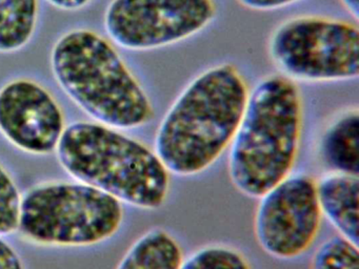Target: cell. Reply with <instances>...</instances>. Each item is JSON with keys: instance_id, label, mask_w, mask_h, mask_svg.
I'll return each instance as SVG.
<instances>
[{"instance_id": "obj_1", "label": "cell", "mask_w": 359, "mask_h": 269, "mask_svg": "<svg viewBox=\"0 0 359 269\" xmlns=\"http://www.w3.org/2000/svg\"><path fill=\"white\" fill-rule=\"evenodd\" d=\"M248 97L245 79L228 63L189 83L156 132L154 151L168 172L189 177L209 168L232 143Z\"/></svg>"}, {"instance_id": "obj_2", "label": "cell", "mask_w": 359, "mask_h": 269, "mask_svg": "<svg viewBox=\"0 0 359 269\" xmlns=\"http://www.w3.org/2000/svg\"><path fill=\"white\" fill-rule=\"evenodd\" d=\"M302 132V99L293 81L271 76L248 97L231 143L229 176L243 195L260 198L291 174Z\"/></svg>"}, {"instance_id": "obj_3", "label": "cell", "mask_w": 359, "mask_h": 269, "mask_svg": "<svg viewBox=\"0 0 359 269\" xmlns=\"http://www.w3.org/2000/svg\"><path fill=\"white\" fill-rule=\"evenodd\" d=\"M60 165L77 182L91 185L118 201L142 209L163 205L170 172L155 151L115 128L75 122L58 143Z\"/></svg>"}, {"instance_id": "obj_4", "label": "cell", "mask_w": 359, "mask_h": 269, "mask_svg": "<svg viewBox=\"0 0 359 269\" xmlns=\"http://www.w3.org/2000/svg\"><path fill=\"white\" fill-rule=\"evenodd\" d=\"M51 65L62 90L97 123L128 130L152 119L144 88L114 46L95 32L62 35L52 50Z\"/></svg>"}, {"instance_id": "obj_5", "label": "cell", "mask_w": 359, "mask_h": 269, "mask_svg": "<svg viewBox=\"0 0 359 269\" xmlns=\"http://www.w3.org/2000/svg\"><path fill=\"white\" fill-rule=\"evenodd\" d=\"M123 219L121 202L91 185L50 183L22 198L18 229L45 245H93L114 235Z\"/></svg>"}, {"instance_id": "obj_6", "label": "cell", "mask_w": 359, "mask_h": 269, "mask_svg": "<svg viewBox=\"0 0 359 269\" xmlns=\"http://www.w3.org/2000/svg\"><path fill=\"white\" fill-rule=\"evenodd\" d=\"M269 53L285 77L291 80L355 79L359 73L358 27L323 17H296L273 32Z\"/></svg>"}, {"instance_id": "obj_7", "label": "cell", "mask_w": 359, "mask_h": 269, "mask_svg": "<svg viewBox=\"0 0 359 269\" xmlns=\"http://www.w3.org/2000/svg\"><path fill=\"white\" fill-rule=\"evenodd\" d=\"M215 12L213 0H113L104 27L121 48L150 50L195 35Z\"/></svg>"}, {"instance_id": "obj_8", "label": "cell", "mask_w": 359, "mask_h": 269, "mask_svg": "<svg viewBox=\"0 0 359 269\" xmlns=\"http://www.w3.org/2000/svg\"><path fill=\"white\" fill-rule=\"evenodd\" d=\"M259 199L254 231L262 250L280 260L304 254L320 228L316 182L306 174H289Z\"/></svg>"}, {"instance_id": "obj_9", "label": "cell", "mask_w": 359, "mask_h": 269, "mask_svg": "<svg viewBox=\"0 0 359 269\" xmlns=\"http://www.w3.org/2000/svg\"><path fill=\"white\" fill-rule=\"evenodd\" d=\"M65 128L62 109L41 84L18 79L0 90V132L22 151L51 153Z\"/></svg>"}, {"instance_id": "obj_10", "label": "cell", "mask_w": 359, "mask_h": 269, "mask_svg": "<svg viewBox=\"0 0 359 269\" xmlns=\"http://www.w3.org/2000/svg\"><path fill=\"white\" fill-rule=\"evenodd\" d=\"M321 214L337 229L340 237L358 246V176L329 172L316 182Z\"/></svg>"}, {"instance_id": "obj_11", "label": "cell", "mask_w": 359, "mask_h": 269, "mask_svg": "<svg viewBox=\"0 0 359 269\" xmlns=\"http://www.w3.org/2000/svg\"><path fill=\"white\" fill-rule=\"evenodd\" d=\"M320 157L330 172L359 174V113H342L325 130L320 141Z\"/></svg>"}, {"instance_id": "obj_12", "label": "cell", "mask_w": 359, "mask_h": 269, "mask_svg": "<svg viewBox=\"0 0 359 269\" xmlns=\"http://www.w3.org/2000/svg\"><path fill=\"white\" fill-rule=\"evenodd\" d=\"M182 261V247L173 235L154 228L132 244L116 269H180Z\"/></svg>"}, {"instance_id": "obj_13", "label": "cell", "mask_w": 359, "mask_h": 269, "mask_svg": "<svg viewBox=\"0 0 359 269\" xmlns=\"http://www.w3.org/2000/svg\"><path fill=\"white\" fill-rule=\"evenodd\" d=\"M37 11V0H0V52H15L30 41Z\"/></svg>"}, {"instance_id": "obj_14", "label": "cell", "mask_w": 359, "mask_h": 269, "mask_svg": "<svg viewBox=\"0 0 359 269\" xmlns=\"http://www.w3.org/2000/svg\"><path fill=\"white\" fill-rule=\"evenodd\" d=\"M310 269H359L358 246L340 235L331 237L319 246Z\"/></svg>"}, {"instance_id": "obj_15", "label": "cell", "mask_w": 359, "mask_h": 269, "mask_svg": "<svg viewBox=\"0 0 359 269\" xmlns=\"http://www.w3.org/2000/svg\"><path fill=\"white\" fill-rule=\"evenodd\" d=\"M180 269H251L247 258L234 248L212 245L201 248L182 261Z\"/></svg>"}, {"instance_id": "obj_16", "label": "cell", "mask_w": 359, "mask_h": 269, "mask_svg": "<svg viewBox=\"0 0 359 269\" xmlns=\"http://www.w3.org/2000/svg\"><path fill=\"white\" fill-rule=\"evenodd\" d=\"M22 197L15 182L0 166V235L18 230Z\"/></svg>"}, {"instance_id": "obj_17", "label": "cell", "mask_w": 359, "mask_h": 269, "mask_svg": "<svg viewBox=\"0 0 359 269\" xmlns=\"http://www.w3.org/2000/svg\"><path fill=\"white\" fill-rule=\"evenodd\" d=\"M0 269H25L15 250L0 237Z\"/></svg>"}, {"instance_id": "obj_18", "label": "cell", "mask_w": 359, "mask_h": 269, "mask_svg": "<svg viewBox=\"0 0 359 269\" xmlns=\"http://www.w3.org/2000/svg\"><path fill=\"white\" fill-rule=\"evenodd\" d=\"M241 6L255 11H272L289 6L299 0H237Z\"/></svg>"}, {"instance_id": "obj_19", "label": "cell", "mask_w": 359, "mask_h": 269, "mask_svg": "<svg viewBox=\"0 0 359 269\" xmlns=\"http://www.w3.org/2000/svg\"><path fill=\"white\" fill-rule=\"evenodd\" d=\"M47 1L60 10L76 11L87 6L91 0H47Z\"/></svg>"}, {"instance_id": "obj_20", "label": "cell", "mask_w": 359, "mask_h": 269, "mask_svg": "<svg viewBox=\"0 0 359 269\" xmlns=\"http://www.w3.org/2000/svg\"><path fill=\"white\" fill-rule=\"evenodd\" d=\"M344 8L348 11L355 19L358 18L359 0H340Z\"/></svg>"}]
</instances>
